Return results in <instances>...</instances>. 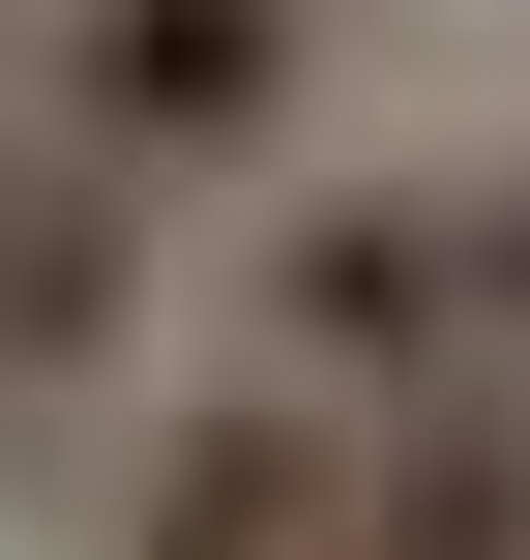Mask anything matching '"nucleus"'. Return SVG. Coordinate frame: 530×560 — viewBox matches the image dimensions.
<instances>
[{"label":"nucleus","instance_id":"1","mask_svg":"<svg viewBox=\"0 0 530 560\" xmlns=\"http://www.w3.org/2000/svg\"><path fill=\"white\" fill-rule=\"evenodd\" d=\"M236 354H295V384H354V413L502 384V354H530V207H502V177H325V207L266 236Z\"/></svg>","mask_w":530,"mask_h":560},{"label":"nucleus","instance_id":"2","mask_svg":"<svg viewBox=\"0 0 530 560\" xmlns=\"http://www.w3.org/2000/svg\"><path fill=\"white\" fill-rule=\"evenodd\" d=\"M148 207L177 177H266L295 148V89H325V0H59V59H30Z\"/></svg>","mask_w":530,"mask_h":560},{"label":"nucleus","instance_id":"3","mask_svg":"<svg viewBox=\"0 0 530 560\" xmlns=\"http://www.w3.org/2000/svg\"><path fill=\"white\" fill-rule=\"evenodd\" d=\"M118 354H148V177L59 89H0V413H89Z\"/></svg>","mask_w":530,"mask_h":560},{"label":"nucleus","instance_id":"4","mask_svg":"<svg viewBox=\"0 0 530 560\" xmlns=\"http://www.w3.org/2000/svg\"><path fill=\"white\" fill-rule=\"evenodd\" d=\"M325 532H354V384H295V354L177 384L118 472V560H325Z\"/></svg>","mask_w":530,"mask_h":560},{"label":"nucleus","instance_id":"5","mask_svg":"<svg viewBox=\"0 0 530 560\" xmlns=\"http://www.w3.org/2000/svg\"><path fill=\"white\" fill-rule=\"evenodd\" d=\"M325 560H530V354L354 413V532H325Z\"/></svg>","mask_w":530,"mask_h":560},{"label":"nucleus","instance_id":"6","mask_svg":"<svg viewBox=\"0 0 530 560\" xmlns=\"http://www.w3.org/2000/svg\"><path fill=\"white\" fill-rule=\"evenodd\" d=\"M502 207H530V177H502Z\"/></svg>","mask_w":530,"mask_h":560}]
</instances>
